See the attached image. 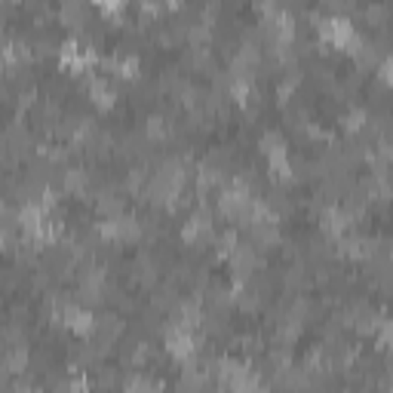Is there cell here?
<instances>
[{"mask_svg": "<svg viewBox=\"0 0 393 393\" xmlns=\"http://www.w3.org/2000/svg\"><path fill=\"white\" fill-rule=\"evenodd\" d=\"M62 320H65L68 329L80 332V335H90V332L95 329V317H93V313L83 310V308H74V304H68V308L62 310Z\"/></svg>", "mask_w": 393, "mask_h": 393, "instance_id": "1", "label": "cell"}, {"mask_svg": "<svg viewBox=\"0 0 393 393\" xmlns=\"http://www.w3.org/2000/svg\"><path fill=\"white\" fill-rule=\"evenodd\" d=\"M126 393H163V384L147 375H132L126 381Z\"/></svg>", "mask_w": 393, "mask_h": 393, "instance_id": "2", "label": "cell"}, {"mask_svg": "<svg viewBox=\"0 0 393 393\" xmlns=\"http://www.w3.org/2000/svg\"><path fill=\"white\" fill-rule=\"evenodd\" d=\"M62 22L71 28H83L86 25V6L83 4H65L62 6Z\"/></svg>", "mask_w": 393, "mask_h": 393, "instance_id": "3", "label": "cell"}, {"mask_svg": "<svg viewBox=\"0 0 393 393\" xmlns=\"http://www.w3.org/2000/svg\"><path fill=\"white\" fill-rule=\"evenodd\" d=\"M261 151L268 154V160H273V157H286V145H283V139L277 132H264L261 135Z\"/></svg>", "mask_w": 393, "mask_h": 393, "instance_id": "4", "label": "cell"}]
</instances>
